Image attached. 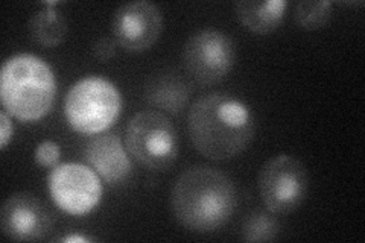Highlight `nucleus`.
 Returning <instances> with one entry per match:
<instances>
[{
  "mask_svg": "<svg viewBox=\"0 0 365 243\" xmlns=\"http://www.w3.org/2000/svg\"><path fill=\"white\" fill-rule=\"evenodd\" d=\"M309 175L299 158L280 154L269 158L259 175V192L268 212L289 214L299 208L307 196Z\"/></svg>",
  "mask_w": 365,
  "mask_h": 243,
  "instance_id": "7",
  "label": "nucleus"
},
{
  "mask_svg": "<svg viewBox=\"0 0 365 243\" xmlns=\"http://www.w3.org/2000/svg\"><path fill=\"white\" fill-rule=\"evenodd\" d=\"M14 134V126L13 122H11L9 113L6 110L0 111V149L5 150L13 138Z\"/></svg>",
  "mask_w": 365,
  "mask_h": 243,
  "instance_id": "19",
  "label": "nucleus"
},
{
  "mask_svg": "<svg viewBox=\"0 0 365 243\" xmlns=\"http://www.w3.org/2000/svg\"><path fill=\"white\" fill-rule=\"evenodd\" d=\"M48 189L53 204L71 216L95 212L104 196L101 177L83 163H61L52 167Z\"/></svg>",
  "mask_w": 365,
  "mask_h": 243,
  "instance_id": "8",
  "label": "nucleus"
},
{
  "mask_svg": "<svg viewBox=\"0 0 365 243\" xmlns=\"http://www.w3.org/2000/svg\"><path fill=\"white\" fill-rule=\"evenodd\" d=\"M187 130L193 148L201 155L224 161L242 154L253 142L256 119L242 99L215 91L190 107Z\"/></svg>",
  "mask_w": 365,
  "mask_h": 243,
  "instance_id": "1",
  "label": "nucleus"
},
{
  "mask_svg": "<svg viewBox=\"0 0 365 243\" xmlns=\"http://www.w3.org/2000/svg\"><path fill=\"white\" fill-rule=\"evenodd\" d=\"M332 6L329 0H302L294 9L295 23L306 31L322 29L332 17Z\"/></svg>",
  "mask_w": 365,
  "mask_h": 243,
  "instance_id": "16",
  "label": "nucleus"
},
{
  "mask_svg": "<svg viewBox=\"0 0 365 243\" xmlns=\"http://www.w3.org/2000/svg\"><path fill=\"white\" fill-rule=\"evenodd\" d=\"M96 237L83 236V234H67L64 237H60V242L64 243H88V242H96Z\"/></svg>",
  "mask_w": 365,
  "mask_h": 243,
  "instance_id": "20",
  "label": "nucleus"
},
{
  "mask_svg": "<svg viewBox=\"0 0 365 243\" xmlns=\"http://www.w3.org/2000/svg\"><path fill=\"white\" fill-rule=\"evenodd\" d=\"M280 234V224L274 213L255 212L242 224L241 237L245 242H274Z\"/></svg>",
  "mask_w": 365,
  "mask_h": 243,
  "instance_id": "15",
  "label": "nucleus"
},
{
  "mask_svg": "<svg viewBox=\"0 0 365 243\" xmlns=\"http://www.w3.org/2000/svg\"><path fill=\"white\" fill-rule=\"evenodd\" d=\"M182 61L197 84L212 87L232 72L236 61V43L220 29L205 28L197 31L185 44Z\"/></svg>",
  "mask_w": 365,
  "mask_h": 243,
  "instance_id": "6",
  "label": "nucleus"
},
{
  "mask_svg": "<svg viewBox=\"0 0 365 243\" xmlns=\"http://www.w3.org/2000/svg\"><path fill=\"white\" fill-rule=\"evenodd\" d=\"M192 95L189 81L175 71L154 75L145 87V99L166 113L178 114Z\"/></svg>",
  "mask_w": 365,
  "mask_h": 243,
  "instance_id": "12",
  "label": "nucleus"
},
{
  "mask_svg": "<svg viewBox=\"0 0 365 243\" xmlns=\"http://www.w3.org/2000/svg\"><path fill=\"white\" fill-rule=\"evenodd\" d=\"M170 204L181 227L195 233H213L230 222L237 207V192L224 172L192 166L177 178Z\"/></svg>",
  "mask_w": 365,
  "mask_h": 243,
  "instance_id": "2",
  "label": "nucleus"
},
{
  "mask_svg": "<svg viewBox=\"0 0 365 243\" xmlns=\"http://www.w3.org/2000/svg\"><path fill=\"white\" fill-rule=\"evenodd\" d=\"M130 157L116 134L95 135L84 149L87 165L110 186H122L128 181L133 173Z\"/></svg>",
  "mask_w": 365,
  "mask_h": 243,
  "instance_id": "11",
  "label": "nucleus"
},
{
  "mask_svg": "<svg viewBox=\"0 0 365 243\" xmlns=\"http://www.w3.org/2000/svg\"><path fill=\"white\" fill-rule=\"evenodd\" d=\"M5 237L14 242H38L53 228V216L46 204L28 192L8 196L0 212Z\"/></svg>",
  "mask_w": 365,
  "mask_h": 243,
  "instance_id": "10",
  "label": "nucleus"
},
{
  "mask_svg": "<svg viewBox=\"0 0 365 243\" xmlns=\"http://www.w3.org/2000/svg\"><path fill=\"white\" fill-rule=\"evenodd\" d=\"M56 99L53 68L41 56H9L0 72V100L4 110L20 122H38L48 115Z\"/></svg>",
  "mask_w": 365,
  "mask_h": 243,
  "instance_id": "3",
  "label": "nucleus"
},
{
  "mask_svg": "<svg viewBox=\"0 0 365 243\" xmlns=\"http://www.w3.org/2000/svg\"><path fill=\"white\" fill-rule=\"evenodd\" d=\"M128 154L143 167L166 172L178 157V135L174 123L157 110H143L134 114L125 131Z\"/></svg>",
  "mask_w": 365,
  "mask_h": 243,
  "instance_id": "5",
  "label": "nucleus"
},
{
  "mask_svg": "<svg viewBox=\"0 0 365 243\" xmlns=\"http://www.w3.org/2000/svg\"><path fill=\"white\" fill-rule=\"evenodd\" d=\"M123 108L116 84L102 76H86L71 87L64 100V115L71 128L83 135H99L118 122Z\"/></svg>",
  "mask_w": 365,
  "mask_h": 243,
  "instance_id": "4",
  "label": "nucleus"
},
{
  "mask_svg": "<svg viewBox=\"0 0 365 243\" xmlns=\"http://www.w3.org/2000/svg\"><path fill=\"white\" fill-rule=\"evenodd\" d=\"M116 46H118L116 40L102 37L93 46V55L98 61L108 63L111 58L116 55Z\"/></svg>",
  "mask_w": 365,
  "mask_h": 243,
  "instance_id": "18",
  "label": "nucleus"
},
{
  "mask_svg": "<svg viewBox=\"0 0 365 243\" xmlns=\"http://www.w3.org/2000/svg\"><path fill=\"white\" fill-rule=\"evenodd\" d=\"M28 26L32 40L41 48H56L67 36V20L55 6H44L37 11L31 17Z\"/></svg>",
  "mask_w": 365,
  "mask_h": 243,
  "instance_id": "14",
  "label": "nucleus"
},
{
  "mask_svg": "<svg viewBox=\"0 0 365 243\" xmlns=\"http://www.w3.org/2000/svg\"><path fill=\"white\" fill-rule=\"evenodd\" d=\"M287 8V0H241L236 4V16L248 31L268 36L282 25Z\"/></svg>",
  "mask_w": 365,
  "mask_h": 243,
  "instance_id": "13",
  "label": "nucleus"
},
{
  "mask_svg": "<svg viewBox=\"0 0 365 243\" xmlns=\"http://www.w3.org/2000/svg\"><path fill=\"white\" fill-rule=\"evenodd\" d=\"M162 13L157 5L146 0L125 4L114 13V40L130 53H140L151 49L162 36Z\"/></svg>",
  "mask_w": 365,
  "mask_h": 243,
  "instance_id": "9",
  "label": "nucleus"
},
{
  "mask_svg": "<svg viewBox=\"0 0 365 243\" xmlns=\"http://www.w3.org/2000/svg\"><path fill=\"white\" fill-rule=\"evenodd\" d=\"M34 158H36V163H38L41 167H55L60 163L61 149L58 143H55L52 140H43L36 148Z\"/></svg>",
  "mask_w": 365,
  "mask_h": 243,
  "instance_id": "17",
  "label": "nucleus"
}]
</instances>
